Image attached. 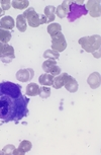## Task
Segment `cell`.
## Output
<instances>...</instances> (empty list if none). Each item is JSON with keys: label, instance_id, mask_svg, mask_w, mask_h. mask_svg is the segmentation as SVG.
Wrapping results in <instances>:
<instances>
[{"label": "cell", "instance_id": "29", "mask_svg": "<svg viewBox=\"0 0 101 155\" xmlns=\"http://www.w3.org/2000/svg\"><path fill=\"white\" fill-rule=\"evenodd\" d=\"M39 21H40V25H44V23H47V18L44 14H40L39 15Z\"/></svg>", "mask_w": 101, "mask_h": 155}, {"label": "cell", "instance_id": "26", "mask_svg": "<svg viewBox=\"0 0 101 155\" xmlns=\"http://www.w3.org/2000/svg\"><path fill=\"white\" fill-rule=\"evenodd\" d=\"M0 5H1V8L3 11L8 10L11 7V1H9V0H1L0 1Z\"/></svg>", "mask_w": 101, "mask_h": 155}, {"label": "cell", "instance_id": "8", "mask_svg": "<svg viewBox=\"0 0 101 155\" xmlns=\"http://www.w3.org/2000/svg\"><path fill=\"white\" fill-rule=\"evenodd\" d=\"M64 86L65 88L68 90L69 92L74 93L78 90V82L75 78L66 73L65 75V81H64Z\"/></svg>", "mask_w": 101, "mask_h": 155}, {"label": "cell", "instance_id": "12", "mask_svg": "<svg viewBox=\"0 0 101 155\" xmlns=\"http://www.w3.org/2000/svg\"><path fill=\"white\" fill-rule=\"evenodd\" d=\"M15 25L14 19L11 16H3L0 19V28H3V30H12Z\"/></svg>", "mask_w": 101, "mask_h": 155}, {"label": "cell", "instance_id": "30", "mask_svg": "<svg viewBox=\"0 0 101 155\" xmlns=\"http://www.w3.org/2000/svg\"><path fill=\"white\" fill-rule=\"evenodd\" d=\"M3 15H4V11L2 10V8H0V17L3 16Z\"/></svg>", "mask_w": 101, "mask_h": 155}, {"label": "cell", "instance_id": "21", "mask_svg": "<svg viewBox=\"0 0 101 155\" xmlns=\"http://www.w3.org/2000/svg\"><path fill=\"white\" fill-rule=\"evenodd\" d=\"M60 57V54L59 52L55 51L53 49H49V50H46L45 53H44V58L46 59H52V60H58Z\"/></svg>", "mask_w": 101, "mask_h": 155}, {"label": "cell", "instance_id": "11", "mask_svg": "<svg viewBox=\"0 0 101 155\" xmlns=\"http://www.w3.org/2000/svg\"><path fill=\"white\" fill-rule=\"evenodd\" d=\"M87 82L89 84V86H90L92 89L98 88V87L100 86V83H101L100 74L98 72L91 73V74L89 75L88 78H87Z\"/></svg>", "mask_w": 101, "mask_h": 155}, {"label": "cell", "instance_id": "10", "mask_svg": "<svg viewBox=\"0 0 101 155\" xmlns=\"http://www.w3.org/2000/svg\"><path fill=\"white\" fill-rule=\"evenodd\" d=\"M70 4H71V1H63L62 4L59 5V6L56 8L55 14H57V16L60 17V18H65V17H67L69 13Z\"/></svg>", "mask_w": 101, "mask_h": 155}, {"label": "cell", "instance_id": "27", "mask_svg": "<svg viewBox=\"0 0 101 155\" xmlns=\"http://www.w3.org/2000/svg\"><path fill=\"white\" fill-rule=\"evenodd\" d=\"M12 154L13 155H24V154H25V152L24 151H22L21 149H19V148H15L13 150V152H12Z\"/></svg>", "mask_w": 101, "mask_h": 155}, {"label": "cell", "instance_id": "17", "mask_svg": "<svg viewBox=\"0 0 101 155\" xmlns=\"http://www.w3.org/2000/svg\"><path fill=\"white\" fill-rule=\"evenodd\" d=\"M16 28L17 30L21 33H24L27 31V20L24 17L22 14H19L18 16L16 17Z\"/></svg>", "mask_w": 101, "mask_h": 155}, {"label": "cell", "instance_id": "19", "mask_svg": "<svg viewBox=\"0 0 101 155\" xmlns=\"http://www.w3.org/2000/svg\"><path fill=\"white\" fill-rule=\"evenodd\" d=\"M48 33L50 34V36H54V35H56L57 33H60L61 30H62V27H61V25L59 23H56V22H52L50 25H48Z\"/></svg>", "mask_w": 101, "mask_h": 155}, {"label": "cell", "instance_id": "1", "mask_svg": "<svg viewBox=\"0 0 101 155\" xmlns=\"http://www.w3.org/2000/svg\"><path fill=\"white\" fill-rule=\"evenodd\" d=\"M28 101L19 84L10 81L0 82V120L18 122L25 118L28 115Z\"/></svg>", "mask_w": 101, "mask_h": 155}, {"label": "cell", "instance_id": "9", "mask_svg": "<svg viewBox=\"0 0 101 155\" xmlns=\"http://www.w3.org/2000/svg\"><path fill=\"white\" fill-rule=\"evenodd\" d=\"M14 58H15V55H14V49L12 46L8 45L6 44L5 45V49H4V52H3V55L1 57V60L3 63H10Z\"/></svg>", "mask_w": 101, "mask_h": 155}, {"label": "cell", "instance_id": "18", "mask_svg": "<svg viewBox=\"0 0 101 155\" xmlns=\"http://www.w3.org/2000/svg\"><path fill=\"white\" fill-rule=\"evenodd\" d=\"M30 5V2L27 0H14V1H11V6L15 9H25V8L28 7Z\"/></svg>", "mask_w": 101, "mask_h": 155}, {"label": "cell", "instance_id": "25", "mask_svg": "<svg viewBox=\"0 0 101 155\" xmlns=\"http://www.w3.org/2000/svg\"><path fill=\"white\" fill-rule=\"evenodd\" d=\"M14 149H15L14 145L8 144V145L5 146L3 149H2V154H3V155H10V154H12V152H13Z\"/></svg>", "mask_w": 101, "mask_h": 155}, {"label": "cell", "instance_id": "13", "mask_svg": "<svg viewBox=\"0 0 101 155\" xmlns=\"http://www.w3.org/2000/svg\"><path fill=\"white\" fill-rule=\"evenodd\" d=\"M55 11H56V7L55 6H47L45 7L44 10V15L47 18V23H52L56 18V14H55Z\"/></svg>", "mask_w": 101, "mask_h": 155}, {"label": "cell", "instance_id": "15", "mask_svg": "<svg viewBox=\"0 0 101 155\" xmlns=\"http://www.w3.org/2000/svg\"><path fill=\"white\" fill-rule=\"evenodd\" d=\"M65 75L66 73H61L56 77H54V81H53V85L56 89H60L64 86V81H65Z\"/></svg>", "mask_w": 101, "mask_h": 155}, {"label": "cell", "instance_id": "6", "mask_svg": "<svg viewBox=\"0 0 101 155\" xmlns=\"http://www.w3.org/2000/svg\"><path fill=\"white\" fill-rule=\"evenodd\" d=\"M86 9L89 11V14L92 17H99L101 15V6H100V1L98 0H89L85 5Z\"/></svg>", "mask_w": 101, "mask_h": 155}, {"label": "cell", "instance_id": "5", "mask_svg": "<svg viewBox=\"0 0 101 155\" xmlns=\"http://www.w3.org/2000/svg\"><path fill=\"white\" fill-rule=\"evenodd\" d=\"M24 17L27 20V22L28 23V25L31 28H37L40 25V21H39V15L36 12L34 8L30 7L27 8V10L24 12Z\"/></svg>", "mask_w": 101, "mask_h": 155}, {"label": "cell", "instance_id": "28", "mask_svg": "<svg viewBox=\"0 0 101 155\" xmlns=\"http://www.w3.org/2000/svg\"><path fill=\"white\" fill-rule=\"evenodd\" d=\"M5 45H6V44H3V43L0 42V59H1L2 55H3L4 49H5Z\"/></svg>", "mask_w": 101, "mask_h": 155}, {"label": "cell", "instance_id": "22", "mask_svg": "<svg viewBox=\"0 0 101 155\" xmlns=\"http://www.w3.org/2000/svg\"><path fill=\"white\" fill-rule=\"evenodd\" d=\"M57 65V61L56 60H52V59H47L43 63V70L46 72V73H50V71L52 70L54 66Z\"/></svg>", "mask_w": 101, "mask_h": 155}, {"label": "cell", "instance_id": "14", "mask_svg": "<svg viewBox=\"0 0 101 155\" xmlns=\"http://www.w3.org/2000/svg\"><path fill=\"white\" fill-rule=\"evenodd\" d=\"M54 81V76L49 74V73H45L42 74L39 78V82L44 86H52Z\"/></svg>", "mask_w": 101, "mask_h": 155}, {"label": "cell", "instance_id": "23", "mask_svg": "<svg viewBox=\"0 0 101 155\" xmlns=\"http://www.w3.org/2000/svg\"><path fill=\"white\" fill-rule=\"evenodd\" d=\"M39 95L43 99H46V98L50 97V95H51V88H50V87H48V86H42V87H39Z\"/></svg>", "mask_w": 101, "mask_h": 155}, {"label": "cell", "instance_id": "2", "mask_svg": "<svg viewBox=\"0 0 101 155\" xmlns=\"http://www.w3.org/2000/svg\"><path fill=\"white\" fill-rule=\"evenodd\" d=\"M83 50H85L88 53L93 54L95 52L100 50L101 39L99 35H94L91 37H83L78 41Z\"/></svg>", "mask_w": 101, "mask_h": 155}, {"label": "cell", "instance_id": "20", "mask_svg": "<svg viewBox=\"0 0 101 155\" xmlns=\"http://www.w3.org/2000/svg\"><path fill=\"white\" fill-rule=\"evenodd\" d=\"M11 40V33L7 30L0 28V42L3 44H8Z\"/></svg>", "mask_w": 101, "mask_h": 155}, {"label": "cell", "instance_id": "3", "mask_svg": "<svg viewBox=\"0 0 101 155\" xmlns=\"http://www.w3.org/2000/svg\"><path fill=\"white\" fill-rule=\"evenodd\" d=\"M88 14V11L86 9L85 5H79L76 4L75 1H71L70 7H69V13L67 15L68 21L73 22L76 19L80 18L81 16H84Z\"/></svg>", "mask_w": 101, "mask_h": 155}, {"label": "cell", "instance_id": "4", "mask_svg": "<svg viewBox=\"0 0 101 155\" xmlns=\"http://www.w3.org/2000/svg\"><path fill=\"white\" fill-rule=\"evenodd\" d=\"M52 49L57 52H63L67 48V42H66L65 36L62 31L57 33L56 35L52 36Z\"/></svg>", "mask_w": 101, "mask_h": 155}, {"label": "cell", "instance_id": "24", "mask_svg": "<svg viewBox=\"0 0 101 155\" xmlns=\"http://www.w3.org/2000/svg\"><path fill=\"white\" fill-rule=\"evenodd\" d=\"M31 147H33V144H31L30 141H27V140H24V141H21V143H20L19 146H18V148L21 149L22 151H24L25 153L28 151H30Z\"/></svg>", "mask_w": 101, "mask_h": 155}, {"label": "cell", "instance_id": "16", "mask_svg": "<svg viewBox=\"0 0 101 155\" xmlns=\"http://www.w3.org/2000/svg\"><path fill=\"white\" fill-rule=\"evenodd\" d=\"M39 86L37 85L36 83H30L27 86V90H25V93L28 96H36L39 95Z\"/></svg>", "mask_w": 101, "mask_h": 155}, {"label": "cell", "instance_id": "7", "mask_svg": "<svg viewBox=\"0 0 101 155\" xmlns=\"http://www.w3.org/2000/svg\"><path fill=\"white\" fill-rule=\"evenodd\" d=\"M16 79L19 82H28L33 78L34 71L33 69L27 68V69H20L16 72Z\"/></svg>", "mask_w": 101, "mask_h": 155}]
</instances>
